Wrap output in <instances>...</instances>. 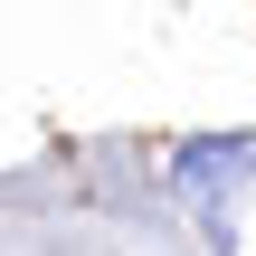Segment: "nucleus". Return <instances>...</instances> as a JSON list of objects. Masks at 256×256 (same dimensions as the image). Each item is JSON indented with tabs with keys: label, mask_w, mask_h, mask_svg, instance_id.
Returning a JSON list of instances; mask_svg holds the SVG:
<instances>
[]
</instances>
